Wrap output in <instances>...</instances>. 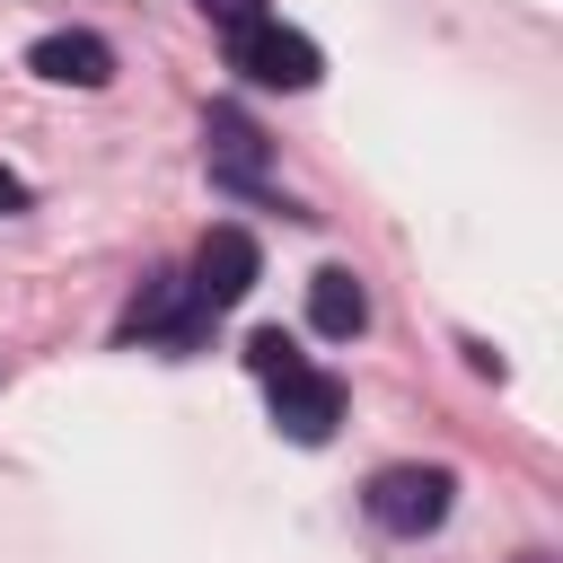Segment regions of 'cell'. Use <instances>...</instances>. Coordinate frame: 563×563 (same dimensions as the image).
I'll return each instance as SVG.
<instances>
[{
    "mask_svg": "<svg viewBox=\"0 0 563 563\" xmlns=\"http://www.w3.org/2000/svg\"><path fill=\"white\" fill-rule=\"evenodd\" d=\"M229 62L255 79V88H282V97H299V88H317V44L299 35V26H282V18H255V26H238L229 35Z\"/></svg>",
    "mask_w": 563,
    "mask_h": 563,
    "instance_id": "obj_1",
    "label": "cell"
},
{
    "mask_svg": "<svg viewBox=\"0 0 563 563\" xmlns=\"http://www.w3.org/2000/svg\"><path fill=\"white\" fill-rule=\"evenodd\" d=\"M255 273H264V255H255V238L238 229V220H220L202 246H194V282H185V299L202 308V317H220V308H238L246 290H255Z\"/></svg>",
    "mask_w": 563,
    "mask_h": 563,
    "instance_id": "obj_2",
    "label": "cell"
},
{
    "mask_svg": "<svg viewBox=\"0 0 563 563\" xmlns=\"http://www.w3.org/2000/svg\"><path fill=\"white\" fill-rule=\"evenodd\" d=\"M449 493H457L449 466H387V475H369V519L396 537H422L449 519Z\"/></svg>",
    "mask_w": 563,
    "mask_h": 563,
    "instance_id": "obj_3",
    "label": "cell"
},
{
    "mask_svg": "<svg viewBox=\"0 0 563 563\" xmlns=\"http://www.w3.org/2000/svg\"><path fill=\"white\" fill-rule=\"evenodd\" d=\"M273 422H282V440H299V449H317V440H334V422H343V378H325V369H282L273 378Z\"/></svg>",
    "mask_w": 563,
    "mask_h": 563,
    "instance_id": "obj_4",
    "label": "cell"
},
{
    "mask_svg": "<svg viewBox=\"0 0 563 563\" xmlns=\"http://www.w3.org/2000/svg\"><path fill=\"white\" fill-rule=\"evenodd\" d=\"M264 158H273V150H264V132H255L238 106H211V114H202V167H211L229 194H255V185H264Z\"/></svg>",
    "mask_w": 563,
    "mask_h": 563,
    "instance_id": "obj_5",
    "label": "cell"
},
{
    "mask_svg": "<svg viewBox=\"0 0 563 563\" xmlns=\"http://www.w3.org/2000/svg\"><path fill=\"white\" fill-rule=\"evenodd\" d=\"M35 79H62V88H106L114 79V44L88 35V26H62V35H35Z\"/></svg>",
    "mask_w": 563,
    "mask_h": 563,
    "instance_id": "obj_6",
    "label": "cell"
},
{
    "mask_svg": "<svg viewBox=\"0 0 563 563\" xmlns=\"http://www.w3.org/2000/svg\"><path fill=\"white\" fill-rule=\"evenodd\" d=\"M308 325H317V334H334V343H352V334L369 325V290H361L343 264H325V273L308 282Z\"/></svg>",
    "mask_w": 563,
    "mask_h": 563,
    "instance_id": "obj_7",
    "label": "cell"
},
{
    "mask_svg": "<svg viewBox=\"0 0 563 563\" xmlns=\"http://www.w3.org/2000/svg\"><path fill=\"white\" fill-rule=\"evenodd\" d=\"M246 369H255V378L273 387L282 369H299V343H290L282 325H255V334H246Z\"/></svg>",
    "mask_w": 563,
    "mask_h": 563,
    "instance_id": "obj_8",
    "label": "cell"
},
{
    "mask_svg": "<svg viewBox=\"0 0 563 563\" xmlns=\"http://www.w3.org/2000/svg\"><path fill=\"white\" fill-rule=\"evenodd\" d=\"M194 9H202L220 35H238V26H255V18H264V0H194Z\"/></svg>",
    "mask_w": 563,
    "mask_h": 563,
    "instance_id": "obj_9",
    "label": "cell"
},
{
    "mask_svg": "<svg viewBox=\"0 0 563 563\" xmlns=\"http://www.w3.org/2000/svg\"><path fill=\"white\" fill-rule=\"evenodd\" d=\"M0 211H26V176H9V167H0Z\"/></svg>",
    "mask_w": 563,
    "mask_h": 563,
    "instance_id": "obj_10",
    "label": "cell"
}]
</instances>
